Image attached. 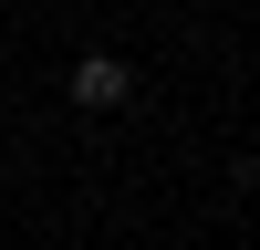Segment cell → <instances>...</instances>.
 Wrapping results in <instances>:
<instances>
[{
    "instance_id": "obj_1",
    "label": "cell",
    "mask_w": 260,
    "mask_h": 250,
    "mask_svg": "<svg viewBox=\"0 0 260 250\" xmlns=\"http://www.w3.org/2000/svg\"><path fill=\"white\" fill-rule=\"evenodd\" d=\"M125 94H136V73H125L115 52H83L73 63V104H83V115H104V104H125Z\"/></svg>"
}]
</instances>
